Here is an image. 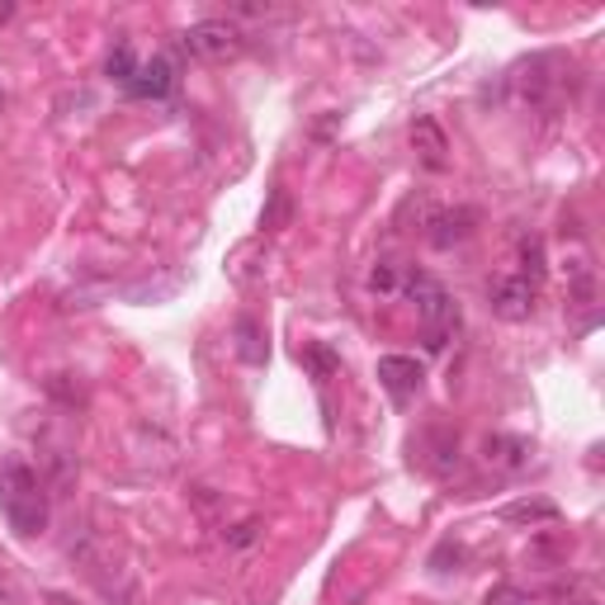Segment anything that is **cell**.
<instances>
[{"instance_id": "cell-1", "label": "cell", "mask_w": 605, "mask_h": 605, "mask_svg": "<svg viewBox=\"0 0 605 605\" xmlns=\"http://www.w3.org/2000/svg\"><path fill=\"white\" fill-rule=\"evenodd\" d=\"M0 516L24 539L47 530V487L24 459H6L0 464Z\"/></svg>"}, {"instance_id": "cell-2", "label": "cell", "mask_w": 605, "mask_h": 605, "mask_svg": "<svg viewBox=\"0 0 605 605\" xmlns=\"http://www.w3.org/2000/svg\"><path fill=\"white\" fill-rule=\"evenodd\" d=\"M403 294L417 302L426 350H444V345H450L454 331H459V302L444 294V284H436L431 275H426V270H411L407 284H403Z\"/></svg>"}, {"instance_id": "cell-3", "label": "cell", "mask_w": 605, "mask_h": 605, "mask_svg": "<svg viewBox=\"0 0 605 605\" xmlns=\"http://www.w3.org/2000/svg\"><path fill=\"white\" fill-rule=\"evenodd\" d=\"M180 47L199 62H222V57L242 53V29H237L232 20H199L180 34Z\"/></svg>"}, {"instance_id": "cell-4", "label": "cell", "mask_w": 605, "mask_h": 605, "mask_svg": "<svg viewBox=\"0 0 605 605\" xmlns=\"http://www.w3.org/2000/svg\"><path fill=\"white\" fill-rule=\"evenodd\" d=\"M175 86H180V67H175V57L156 53L147 62H138V76L123 86V95H129V100H166Z\"/></svg>"}, {"instance_id": "cell-5", "label": "cell", "mask_w": 605, "mask_h": 605, "mask_svg": "<svg viewBox=\"0 0 605 605\" xmlns=\"http://www.w3.org/2000/svg\"><path fill=\"white\" fill-rule=\"evenodd\" d=\"M535 284H525L520 275H497L492 279V289H487V298H492V312L502 317V322H530L535 317Z\"/></svg>"}, {"instance_id": "cell-6", "label": "cell", "mask_w": 605, "mask_h": 605, "mask_svg": "<svg viewBox=\"0 0 605 605\" xmlns=\"http://www.w3.org/2000/svg\"><path fill=\"white\" fill-rule=\"evenodd\" d=\"M421 364L417 360H407V355H384L378 360V384H384V393L393 397L397 407H407L411 397L421 393Z\"/></svg>"}, {"instance_id": "cell-7", "label": "cell", "mask_w": 605, "mask_h": 605, "mask_svg": "<svg viewBox=\"0 0 605 605\" xmlns=\"http://www.w3.org/2000/svg\"><path fill=\"white\" fill-rule=\"evenodd\" d=\"M477 228V213L473 209H440L431 222H426V242H431L436 251H450L459 242H469Z\"/></svg>"}, {"instance_id": "cell-8", "label": "cell", "mask_w": 605, "mask_h": 605, "mask_svg": "<svg viewBox=\"0 0 605 605\" xmlns=\"http://www.w3.org/2000/svg\"><path fill=\"white\" fill-rule=\"evenodd\" d=\"M483 454H487V464H497V469H506V473H520V469H530L535 444L525 440V436H487Z\"/></svg>"}, {"instance_id": "cell-9", "label": "cell", "mask_w": 605, "mask_h": 605, "mask_svg": "<svg viewBox=\"0 0 605 605\" xmlns=\"http://www.w3.org/2000/svg\"><path fill=\"white\" fill-rule=\"evenodd\" d=\"M232 341H237V360H242V364H265L270 345H265V331H261L256 317H237V322H232Z\"/></svg>"}, {"instance_id": "cell-10", "label": "cell", "mask_w": 605, "mask_h": 605, "mask_svg": "<svg viewBox=\"0 0 605 605\" xmlns=\"http://www.w3.org/2000/svg\"><path fill=\"white\" fill-rule=\"evenodd\" d=\"M411 147L421 152L426 166L440 170V166H444V152H450V142H444V133H440L436 119H417V123H411Z\"/></svg>"}, {"instance_id": "cell-11", "label": "cell", "mask_w": 605, "mask_h": 605, "mask_svg": "<svg viewBox=\"0 0 605 605\" xmlns=\"http://www.w3.org/2000/svg\"><path fill=\"white\" fill-rule=\"evenodd\" d=\"M563 512L553 506L549 497H520V502H512V506H502V520L506 525H553Z\"/></svg>"}, {"instance_id": "cell-12", "label": "cell", "mask_w": 605, "mask_h": 605, "mask_svg": "<svg viewBox=\"0 0 605 605\" xmlns=\"http://www.w3.org/2000/svg\"><path fill=\"white\" fill-rule=\"evenodd\" d=\"M544 270H549V265H544V242H539V237H525V242H520V270H516V275L539 289V284H544Z\"/></svg>"}, {"instance_id": "cell-13", "label": "cell", "mask_w": 605, "mask_h": 605, "mask_svg": "<svg viewBox=\"0 0 605 605\" xmlns=\"http://www.w3.org/2000/svg\"><path fill=\"white\" fill-rule=\"evenodd\" d=\"M138 53H133V43H114V53L105 57V76L109 81H119V86H129L133 76H138Z\"/></svg>"}, {"instance_id": "cell-14", "label": "cell", "mask_w": 605, "mask_h": 605, "mask_svg": "<svg viewBox=\"0 0 605 605\" xmlns=\"http://www.w3.org/2000/svg\"><path fill=\"white\" fill-rule=\"evenodd\" d=\"M289 218H294V204H289V195L275 185V195H270V209H265V218H261V228L265 232H279V228H289Z\"/></svg>"}, {"instance_id": "cell-15", "label": "cell", "mask_w": 605, "mask_h": 605, "mask_svg": "<svg viewBox=\"0 0 605 605\" xmlns=\"http://www.w3.org/2000/svg\"><path fill=\"white\" fill-rule=\"evenodd\" d=\"M261 530H265V525H261L256 516H251V520H242V525H232V530L222 535V539H228V549H251V544L261 539Z\"/></svg>"}, {"instance_id": "cell-16", "label": "cell", "mask_w": 605, "mask_h": 605, "mask_svg": "<svg viewBox=\"0 0 605 605\" xmlns=\"http://www.w3.org/2000/svg\"><path fill=\"white\" fill-rule=\"evenodd\" d=\"M483 605H530V596L520 592V586H512V582H502V586H492V592L483 596Z\"/></svg>"}, {"instance_id": "cell-17", "label": "cell", "mask_w": 605, "mask_h": 605, "mask_svg": "<svg viewBox=\"0 0 605 605\" xmlns=\"http://www.w3.org/2000/svg\"><path fill=\"white\" fill-rule=\"evenodd\" d=\"M302 360H308L312 370H317V378H331V374H337V360H331L322 345H308V355H302Z\"/></svg>"}, {"instance_id": "cell-18", "label": "cell", "mask_w": 605, "mask_h": 605, "mask_svg": "<svg viewBox=\"0 0 605 605\" xmlns=\"http://www.w3.org/2000/svg\"><path fill=\"white\" fill-rule=\"evenodd\" d=\"M370 289H374V294H393V289H397L393 265H374V270H370Z\"/></svg>"}, {"instance_id": "cell-19", "label": "cell", "mask_w": 605, "mask_h": 605, "mask_svg": "<svg viewBox=\"0 0 605 605\" xmlns=\"http://www.w3.org/2000/svg\"><path fill=\"white\" fill-rule=\"evenodd\" d=\"M563 605H601V601H596L592 592H572V596H568Z\"/></svg>"}, {"instance_id": "cell-20", "label": "cell", "mask_w": 605, "mask_h": 605, "mask_svg": "<svg viewBox=\"0 0 605 605\" xmlns=\"http://www.w3.org/2000/svg\"><path fill=\"white\" fill-rule=\"evenodd\" d=\"M0 105H6V95H0Z\"/></svg>"}]
</instances>
